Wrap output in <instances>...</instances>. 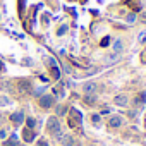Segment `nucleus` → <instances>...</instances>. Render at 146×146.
Masks as SVG:
<instances>
[{"label": "nucleus", "mask_w": 146, "mask_h": 146, "mask_svg": "<svg viewBox=\"0 0 146 146\" xmlns=\"http://www.w3.org/2000/svg\"><path fill=\"white\" fill-rule=\"evenodd\" d=\"M23 137H24V141L26 143H31V141H35V132H33V129H24L23 131Z\"/></svg>", "instance_id": "nucleus-6"}, {"label": "nucleus", "mask_w": 146, "mask_h": 146, "mask_svg": "<svg viewBox=\"0 0 146 146\" xmlns=\"http://www.w3.org/2000/svg\"><path fill=\"white\" fill-rule=\"evenodd\" d=\"M81 120H83V115H81L76 108H72L70 113H69V124H70L72 127H76V125L81 124Z\"/></svg>", "instance_id": "nucleus-2"}, {"label": "nucleus", "mask_w": 146, "mask_h": 146, "mask_svg": "<svg viewBox=\"0 0 146 146\" xmlns=\"http://www.w3.org/2000/svg\"><path fill=\"white\" fill-rule=\"evenodd\" d=\"M137 41H139V43H146V31H141V33L137 35Z\"/></svg>", "instance_id": "nucleus-16"}, {"label": "nucleus", "mask_w": 146, "mask_h": 146, "mask_svg": "<svg viewBox=\"0 0 146 146\" xmlns=\"http://www.w3.org/2000/svg\"><path fill=\"white\" fill-rule=\"evenodd\" d=\"M122 125V117H119V115H113V117H110V120H108V127H120Z\"/></svg>", "instance_id": "nucleus-5"}, {"label": "nucleus", "mask_w": 146, "mask_h": 146, "mask_svg": "<svg viewBox=\"0 0 146 146\" xmlns=\"http://www.w3.org/2000/svg\"><path fill=\"white\" fill-rule=\"evenodd\" d=\"M29 90H31V84L28 83V81H19V91L23 93V95H26V93H29Z\"/></svg>", "instance_id": "nucleus-9"}, {"label": "nucleus", "mask_w": 146, "mask_h": 146, "mask_svg": "<svg viewBox=\"0 0 146 146\" xmlns=\"http://www.w3.org/2000/svg\"><path fill=\"white\" fill-rule=\"evenodd\" d=\"M141 21H143V23H146V12H143V14H141Z\"/></svg>", "instance_id": "nucleus-26"}, {"label": "nucleus", "mask_w": 146, "mask_h": 146, "mask_svg": "<svg viewBox=\"0 0 146 146\" xmlns=\"http://www.w3.org/2000/svg\"><path fill=\"white\" fill-rule=\"evenodd\" d=\"M91 120H93V124H100V120H102V117H100L98 113H95V115L91 117Z\"/></svg>", "instance_id": "nucleus-18"}, {"label": "nucleus", "mask_w": 146, "mask_h": 146, "mask_svg": "<svg viewBox=\"0 0 146 146\" xmlns=\"http://www.w3.org/2000/svg\"><path fill=\"white\" fill-rule=\"evenodd\" d=\"M132 7H134V9H137V11H139V9H141V5H139V2H137V4H136V2H134V4H132Z\"/></svg>", "instance_id": "nucleus-24"}, {"label": "nucleus", "mask_w": 146, "mask_h": 146, "mask_svg": "<svg viewBox=\"0 0 146 146\" xmlns=\"http://www.w3.org/2000/svg\"><path fill=\"white\" fill-rule=\"evenodd\" d=\"M4 146H21V143H19L17 136H16V134H12V136L5 141V144H4Z\"/></svg>", "instance_id": "nucleus-12"}, {"label": "nucleus", "mask_w": 146, "mask_h": 146, "mask_svg": "<svg viewBox=\"0 0 146 146\" xmlns=\"http://www.w3.org/2000/svg\"><path fill=\"white\" fill-rule=\"evenodd\" d=\"M84 102L90 103V105H93V103L96 102V96H95V95H86V96H84Z\"/></svg>", "instance_id": "nucleus-14"}, {"label": "nucleus", "mask_w": 146, "mask_h": 146, "mask_svg": "<svg viewBox=\"0 0 146 146\" xmlns=\"http://www.w3.org/2000/svg\"><path fill=\"white\" fill-rule=\"evenodd\" d=\"M43 91H45V86H40V88H36V90H35V95H36V96H40Z\"/></svg>", "instance_id": "nucleus-19"}, {"label": "nucleus", "mask_w": 146, "mask_h": 146, "mask_svg": "<svg viewBox=\"0 0 146 146\" xmlns=\"http://www.w3.org/2000/svg\"><path fill=\"white\" fill-rule=\"evenodd\" d=\"M57 112H58V113H64V112H65V108H64V107H58V108H57Z\"/></svg>", "instance_id": "nucleus-25"}, {"label": "nucleus", "mask_w": 146, "mask_h": 146, "mask_svg": "<svg viewBox=\"0 0 146 146\" xmlns=\"http://www.w3.org/2000/svg\"><path fill=\"white\" fill-rule=\"evenodd\" d=\"M83 91H84L86 95H93V93L96 91V84H95V83H86V84L83 86Z\"/></svg>", "instance_id": "nucleus-10"}, {"label": "nucleus", "mask_w": 146, "mask_h": 146, "mask_svg": "<svg viewBox=\"0 0 146 146\" xmlns=\"http://www.w3.org/2000/svg\"><path fill=\"white\" fill-rule=\"evenodd\" d=\"M107 43H108V36H107V38H103V40H102V46H107Z\"/></svg>", "instance_id": "nucleus-23"}, {"label": "nucleus", "mask_w": 146, "mask_h": 146, "mask_svg": "<svg viewBox=\"0 0 146 146\" xmlns=\"http://www.w3.org/2000/svg\"><path fill=\"white\" fill-rule=\"evenodd\" d=\"M0 120H2V117H0Z\"/></svg>", "instance_id": "nucleus-27"}, {"label": "nucleus", "mask_w": 146, "mask_h": 146, "mask_svg": "<svg viewBox=\"0 0 146 146\" xmlns=\"http://www.w3.org/2000/svg\"><path fill=\"white\" fill-rule=\"evenodd\" d=\"M65 31H67V26H60V29H58V36L65 35Z\"/></svg>", "instance_id": "nucleus-22"}, {"label": "nucleus", "mask_w": 146, "mask_h": 146, "mask_svg": "<svg viewBox=\"0 0 146 146\" xmlns=\"http://www.w3.org/2000/svg\"><path fill=\"white\" fill-rule=\"evenodd\" d=\"M11 120H12L14 124H17V125H19V124H23V122H24V113H23V112H14V113L11 115Z\"/></svg>", "instance_id": "nucleus-4"}, {"label": "nucleus", "mask_w": 146, "mask_h": 146, "mask_svg": "<svg viewBox=\"0 0 146 146\" xmlns=\"http://www.w3.org/2000/svg\"><path fill=\"white\" fill-rule=\"evenodd\" d=\"M58 139L64 143V146H74V139H72V136H69V134H62Z\"/></svg>", "instance_id": "nucleus-8"}, {"label": "nucleus", "mask_w": 146, "mask_h": 146, "mask_svg": "<svg viewBox=\"0 0 146 146\" xmlns=\"http://www.w3.org/2000/svg\"><path fill=\"white\" fill-rule=\"evenodd\" d=\"M46 129H48L50 134H53V136H57V137L62 136V132H60V122H58L57 117H50V119L46 120Z\"/></svg>", "instance_id": "nucleus-1"}, {"label": "nucleus", "mask_w": 146, "mask_h": 146, "mask_svg": "<svg viewBox=\"0 0 146 146\" xmlns=\"http://www.w3.org/2000/svg\"><path fill=\"white\" fill-rule=\"evenodd\" d=\"M134 103H136V107H143V105L146 103V91H141V93L134 98Z\"/></svg>", "instance_id": "nucleus-7"}, {"label": "nucleus", "mask_w": 146, "mask_h": 146, "mask_svg": "<svg viewBox=\"0 0 146 146\" xmlns=\"http://www.w3.org/2000/svg\"><path fill=\"white\" fill-rule=\"evenodd\" d=\"M113 102H115V105H119V107H125V105H127V96H125V95H117Z\"/></svg>", "instance_id": "nucleus-11"}, {"label": "nucleus", "mask_w": 146, "mask_h": 146, "mask_svg": "<svg viewBox=\"0 0 146 146\" xmlns=\"http://www.w3.org/2000/svg\"><path fill=\"white\" fill-rule=\"evenodd\" d=\"M112 48H113V52H115V53H120V52H122V48H124V43H122V40H115Z\"/></svg>", "instance_id": "nucleus-13"}, {"label": "nucleus", "mask_w": 146, "mask_h": 146, "mask_svg": "<svg viewBox=\"0 0 146 146\" xmlns=\"http://www.w3.org/2000/svg\"><path fill=\"white\" fill-rule=\"evenodd\" d=\"M36 146H50V144H48V141H46V139H40V141L36 143Z\"/></svg>", "instance_id": "nucleus-20"}, {"label": "nucleus", "mask_w": 146, "mask_h": 146, "mask_svg": "<svg viewBox=\"0 0 146 146\" xmlns=\"http://www.w3.org/2000/svg\"><path fill=\"white\" fill-rule=\"evenodd\" d=\"M136 21V14H129L127 16V23H134Z\"/></svg>", "instance_id": "nucleus-21"}, {"label": "nucleus", "mask_w": 146, "mask_h": 146, "mask_svg": "<svg viewBox=\"0 0 146 146\" xmlns=\"http://www.w3.org/2000/svg\"><path fill=\"white\" fill-rule=\"evenodd\" d=\"M26 124H28V129H35V125H36V120L35 119H26Z\"/></svg>", "instance_id": "nucleus-15"}, {"label": "nucleus", "mask_w": 146, "mask_h": 146, "mask_svg": "<svg viewBox=\"0 0 146 146\" xmlns=\"http://www.w3.org/2000/svg\"><path fill=\"white\" fill-rule=\"evenodd\" d=\"M4 105H9V98L7 96H0V107H4Z\"/></svg>", "instance_id": "nucleus-17"}, {"label": "nucleus", "mask_w": 146, "mask_h": 146, "mask_svg": "<svg viewBox=\"0 0 146 146\" xmlns=\"http://www.w3.org/2000/svg\"><path fill=\"white\" fill-rule=\"evenodd\" d=\"M53 103H55V98L52 95H41V98H40V107L41 108H50Z\"/></svg>", "instance_id": "nucleus-3"}]
</instances>
